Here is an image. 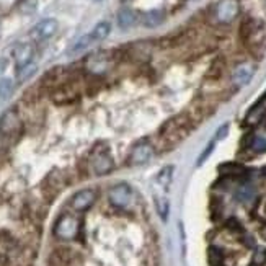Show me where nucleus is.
I'll return each instance as SVG.
<instances>
[{
	"mask_svg": "<svg viewBox=\"0 0 266 266\" xmlns=\"http://www.w3.org/2000/svg\"><path fill=\"white\" fill-rule=\"evenodd\" d=\"M20 129H22V121L15 110L7 111L0 118V152L7 151L17 141Z\"/></svg>",
	"mask_w": 266,
	"mask_h": 266,
	"instance_id": "nucleus-1",
	"label": "nucleus"
},
{
	"mask_svg": "<svg viewBox=\"0 0 266 266\" xmlns=\"http://www.w3.org/2000/svg\"><path fill=\"white\" fill-rule=\"evenodd\" d=\"M188 134V123L185 121V116L180 118H173L168 123L163 124L160 131V136L168 146H175L177 142H180L183 137Z\"/></svg>",
	"mask_w": 266,
	"mask_h": 266,
	"instance_id": "nucleus-2",
	"label": "nucleus"
},
{
	"mask_svg": "<svg viewBox=\"0 0 266 266\" xmlns=\"http://www.w3.org/2000/svg\"><path fill=\"white\" fill-rule=\"evenodd\" d=\"M80 229V222L77 217L70 214H64L54 225V235L61 240H74Z\"/></svg>",
	"mask_w": 266,
	"mask_h": 266,
	"instance_id": "nucleus-3",
	"label": "nucleus"
},
{
	"mask_svg": "<svg viewBox=\"0 0 266 266\" xmlns=\"http://www.w3.org/2000/svg\"><path fill=\"white\" fill-rule=\"evenodd\" d=\"M239 12V0H221L216 7V18L219 23H230L237 18Z\"/></svg>",
	"mask_w": 266,
	"mask_h": 266,
	"instance_id": "nucleus-4",
	"label": "nucleus"
},
{
	"mask_svg": "<svg viewBox=\"0 0 266 266\" xmlns=\"http://www.w3.org/2000/svg\"><path fill=\"white\" fill-rule=\"evenodd\" d=\"M110 201L116 207H128L133 201V190L126 183H118L110 190Z\"/></svg>",
	"mask_w": 266,
	"mask_h": 266,
	"instance_id": "nucleus-5",
	"label": "nucleus"
},
{
	"mask_svg": "<svg viewBox=\"0 0 266 266\" xmlns=\"http://www.w3.org/2000/svg\"><path fill=\"white\" fill-rule=\"evenodd\" d=\"M57 28H59V23L54 18H46V20H41L35 28L31 30V38L35 41H44L49 40L51 36L56 35Z\"/></svg>",
	"mask_w": 266,
	"mask_h": 266,
	"instance_id": "nucleus-6",
	"label": "nucleus"
},
{
	"mask_svg": "<svg viewBox=\"0 0 266 266\" xmlns=\"http://www.w3.org/2000/svg\"><path fill=\"white\" fill-rule=\"evenodd\" d=\"M154 155V147L149 142H141L131 151L129 163L131 165H144L152 158Z\"/></svg>",
	"mask_w": 266,
	"mask_h": 266,
	"instance_id": "nucleus-7",
	"label": "nucleus"
},
{
	"mask_svg": "<svg viewBox=\"0 0 266 266\" xmlns=\"http://www.w3.org/2000/svg\"><path fill=\"white\" fill-rule=\"evenodd\" d=\"M91 168L96 175H106L113 170V158L106 151L103 152H95L91 155Z\"/></svg>",
	"mask_w": 266,
	"mask_h": 266,
	"instance_id": "nucleus-8",
	"label": "nucleus"
},
{
	"mask_svg": "<svg viewBox=\"0 0 266 266\" xmlns=\"http://www.w3.org/2000/svg\"><path fill=\"white\" fill-rule=\"evenodd\" d=\"M95 200H96V193L93 190H82L75 193L70 204L75 211H85L93 204Z\"/></svg>",
	"mask_w": 266,
	"mask_h": 266,
	"instance_id": "nucleus-9",
	"label": "nucleus"
},
{
	"mask_svg": "<svg viewBox=\"0 0 266 266\" xmlns=\"http://www.w3.org/2000/svg\"><path fill=\"white\" fill-rule=\"evenodd\" d=\"M255 74V66L248 64V62H244V64L237 66L234 74H232V82L237 87H244L251 80V77Z\"/></svg>",
	"mask_w": 266,
	"mask_h": 266,
	"instance_id": "nucleus-10",
	"label": "nucleus"
},
{
	"mask_svg": "<svg viewBox=\"0 0 266 266\" xmlns=\"http://www.w3.org/2000/svg\"><path fill=\"white\" fill-rule=\"evenodd\" d=\"M33 54H35V49H33L31 44H28V43L18 44L15 47V51H13V57H15V62H17V70L28 64H31Z\"/></svg>",
	"mask_w": 266,
	"mask_h": 266,
	"instance_id": "nucleus-11",
	"label": "nucleus"
},
{
	"mask_svg": "<svg viewBox=\"0 0 266 266\" xmlns=\"http://www.w3.org/2000/svg\"><path fill=\"white\" fill-rule=\"evenodd\" d=\"M108 67H110V57L106 56V52L93 54L87 61V69H89L91 74H103V72L108 70Z\"/></svg>",
	"mask_w": 266,
	"mask_h": 266,
	"instance_id": "nucleus-12",
	"label": "nucleus"
},
{
	"mask_svg": "<svg viewBox=\"0 0 266 266\" xmlns=\"http://www.w3.org/2000/svg\"><path fill=\"white\" fill-rule=\"evenodd\" d=\"M116 22H118V26L121 30H129V28L136 25L137 15L136 12H133L131 8H121L118 12V17H116Z\"/></svg>",
	"mask_w": 266,
	"mask_h": 266,
	"instance_id": "nucleus-13",
	"label": "nucleus"
},
{
	"mask_svg": "<svg viewBox=\"0 0 266 266\" xmlns=\"http://www.w3.org/2000/svg\"><path fill=\"white\" fill-rule=\"evenodd\" d=\"M163 20H165V12L160 10V8H155V10H149L142 15V25L147 28H157L160 26Z\"/></svg>",
	"mask_w": 266,
	"mask_h": 266,
	"instance_id": "nucleus-14",
	"label": "nucleus"
},
{
	"mask_svg": "<svg viewBox=\"0 0 266 266\" xmlns=\"http://www.w3.org/2000/svg\"><path fill=\"white\" fill-rule=\"evenodd\" d=\"M110 33H111V25H110V23L108 22H100L98 25H96L93 30L90 31V35H91V38H93L95 43H98V41L106 40V38L110 36Z\"/></svg>",
	"mask_w": 266,
	"mask_h": 266,
	"instance_id": "nucleus-15",
	"label": "nucleus"
},
{
	"mask_svg": "<svg viewBox=\"0 0 266 266\" xmlns=\"http://www.w3.org/2000/svg\"><path fill=\"white\" fill-rule=\"evenodd\" d=\"M245 167L239 165V163H222L219 167V173L225 177H242L245 175Z\"/></svg>",
	"mask_w": 266,
	"mask_h": 266,
	"instance_id": "nucleus-16",
	"label": "nucleus"
},
{
	"mask_svg": "<svg viewBox=\"0 0 266 266\" xmlns=\"http://www.w3.org/2000/svg\"><path fill=\"white\" fill-rule=\"evenodd\" d=\"M93 43L95 41H93V38H91L90 33H89V35H84L79 41L74 43V46L70 47L69 54H80V52H84L85 49H89V47L93 44Z\"/></svg>",
	"mask_w": 266,
	"mask_h": 266,
	"instance_id": "nucleus-17",
	"label": "nucleus"
},
{
	"mask_svg": "<svg viewBox=\"0 0 266 266\" xmlns=\"http://www.w3.org/2000/svg\"><path fill=\"white\" fill-rule=\"evenodd\" d=\"M13 93V82L12 79H2L0 80V103L10 98V95Z\"/></svg>",
	"mask_w": 266,
	"mask_h": 266,
	"instance_id": "nucleus-18",
	"label": "nucleus"
},
{
	"mask_svg": "<svg viewBox=\"0 0 266 266\" xmlns=\"http://www.w3.org/2000/svg\"><path fill=\"white\" fill-rule=\"evenodd\" d=\"M36 64L35 62H31V64H28L25 67H22V69H18V74H17V80L20 82V84H23V82H26L30 77L36 72Z\"/></svg>",
	"mask_w": 266,
	"mask_h": 266,
	"instance_id": "nucleus-19",
	"label": "nucleus"
},
{
	"mask_svg": "<svg viewBox=\"0 0 266 266\" xmlns=\"http://www.w3.org/2000/svg\"><path fill=\"white\" fill-rule=\"evenodd\" d=\"M172 177H173V167L168 165V167L162 168V170L158 172L157 181L160 183V185H163V186H168L172 183Z\"/></svg>",
	"mask_w": 266,
	"mask_h": 266,
	"instance_id": "nucleus-20",
	"label": "nucleus"
},
{
	"mask_svg": "<svg viewBox=\"0 0 266 266\" xmlns=\"http://www.w3.org/2000/svg\"><path fill=\"white\" fill-rule=\"evenodd\" d=\"M155 202H157V211H158V214H160L162 219L165 221V219H167V216H168V201L165 200V198H157Z\"/></svg>",
	"mask_w": 266,
	"mask_h": 266,
	"instance_id": "nucleus-21",
	"label": "nucleus"
},
{
	"mask_svg": "<svg viewBox=\"0 0 266 266\" xmlns=\"http://www.w3.org/2000/svg\"><path fill=\"white\" fill-rule=\"evenodd\" d=\"M214 144H216V141H212V142L209 144V146H207V147L204 149V151H202V154H201L200 158H198V162H196V163H198V167H201L202 163H204V162L207 160V158L211 157L212 151H214Z\"/></svg>",
	"mask_w": 266,
	"mask_h": 266,
	"instance_id": "nucleus-22",
	"label": "nucleus"
},
{
	"mask_svg": "<svg viewBox=\"0 0 266 266\" xmlns=\"http://www.w3.org/2000/svg\"><path fill=\"white\" fill-rule=\"evenodd\" d=\"M237 198H239L240 201H250L251 198H253V190H251L250 186H244V188H240L239 191H237Z\"/></svg>",
	"mask_w": 266,
	"mask_h": 266,
	"instance_id": "nucleus-23",
	"label": "nucleus"
},
{
	"mask_svg": "<svg viewBox=\"0 0 266 266\" xmlns=\"http://www.w3.org/2000/svg\"><path fill=\"white\" fill-rule=\"evenodd\" d=\"M253 149L256 152L266 151V136H256L253 139Z\"/></svg>",
	"mask_w": 266,
	"mask_h": 266,
	"instance_id": "nucleus-24",
	"label": "nucleus"
},
{
	"mask_svg": "<svg viewBox=\"0 0 266 266\" xmlns=\"http://www.w3.org/2000/svg\"><path fill=\"white\" fill-rule=\"evenodd\" d=\"M227 133H229V124H222L221 128L217 129L214 141H221V139H224V137L227 136Z\"/></svg>",
	"mask_w": 266,
	"mask_h": 266,
	"instance_id": "nucleus-25",
	"label": "nucleus"
},
{
	"mask_svg": "<svg viewBox=\"0 0 266 266\" xmlns=\"http://www.w3.org/2000/svg\"><path fill=\"white\" fill-rule=\"evenodd\" d=\"M209 260H211V263H212V265L219 263V261L222 260L221 251L217 250V248H211V250H209Z\"/></svg>",
	"mask_w": 266,
	"mask_h": 266,
	"instance_id": "nucleus-26",
	"label": "nucleus"
},
{
	"mask_svg": "<svg viewBox=\"0 0 266 266\" xmlns=\"http://www.w3.org/2000/svg\"><path fill=\"white\" fill-rule=\"evenodd\" d=\"M35 7H36V0H28V2H25L22 5V12H25V13L33 12L35 10Z\"/></svg>",
	"mask_w": 266,
	"mask_h": 266,
	"instance_id": "nucleus-27",
	"label": "nucleus"
},
{
	"mask_svg": "<svg viewBox=\"0 0 266 266\" xmlns=\"http://www.w3.org/2000/svg\"><path fill=\"white\" fill-rule=\"evenodd\" d=\"M261 175H263V177L266 178V167L263 168V170H261Z\"/></svg>",
	"mask_w": 266,
	"mask_h": 266,
	"instance_id": "nucleus-28",
	"label": "nucleus"
}]
</instances>
